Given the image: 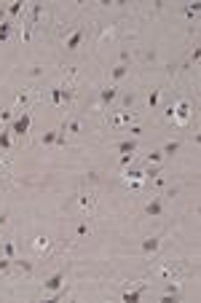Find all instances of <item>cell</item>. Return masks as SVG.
<instances>
[{
	"label": "cell",
	"mask_w": 201,
	"mask_h": 303,
	"mask_svg": "<svg viewBox=\"0 0 201 303\" xmlns=\"http://www.w3.org/2000/svg\"><path fill=\"white\" fill-rule=\"evenodd\" d=\"M164 116H166V121H172L174 126H188L190 116H193V105H190L188 99H177L164 110Z\"/></svg>",
	"instance_id": "cell-1"
},
{
	"label": "cell",
	"mask_w": 201,
	"mask_h": 303,
	"mask_svg": "<svg viewBox=\"0 0 201 303\" xmlns=\"http://www.w3.org/2000/svg\"><path fill=\"white\" fill-rule=\"evenodd\" d=\"M150 276H156V279H174V276H180V263H174L172 258H166V261H156L153 268H150Z\"/></svg>",
	"instance_id": "cell-2"
},
{
	"label": "cell",
	"mask_w": 201,
	"mask_h": 303,
	"mask_svg": "<svg viewBox=\"0 0 201 303\" xmlns=\"http://www.w3.org/2000/svg\"><path fill=\"white\" fill-rule=\"evenodd\" d=\"M75 207L81 210L83 218H91L94 215V207H97V193L89 188H81L78 193H75Z\"/></svg>",
	"instance_id": "cell-3"
},
{
	"label": "cell",
	"mask_w": 201,
	"mask_h": 303,
	"mask_svg": "<svg viewBox=\"0 0 201 303\" xmlns=\"http://www.w3.org/2000/svg\"><path fill=\"white\" fill-rule=\"evenodd\" d=\"M118 97H121V89H118L115 83H107V86H102V89H99L97 108H99V110H110L115 102H118Z\"/></svg>",
	"instance_id": "cell-4"
},
{
	"label": "cell",
	"mask_w": 201,
	"mask_h": 303,
	"mask_svg": "<svg viewBox=\"0 0 201 303\" xmlns=\"http://www.w3.org/2000/svg\"><path fill=\"white\" fill-rule=\"evenodd\" d=\"M30 124H32V116H30V110H24V113L14 116V121L8 124V129H11V134H16V137H27Z\"/></svg>",
	"instance_id": "cell-5"
},
{
	"label": "cell",
	"mask_w": 201,
	"mask_h": 303,
	"mask_svg": "<svg viewBox=\"0 0 201 303\" xmlns=\"http://www.w3.org/2000/svg\"><path fill=\"white\" fill-rule=\"evenodd\" d=\"M107 124L110 129H126L134 124V110H113L110 116H107Z\"/></svg>",
	"instance_id": "cell-6"
},
{
	"label": "cell",
	"mask_w": 201,
	"mask_h": 303,
	"mask_svg": "<svg viewBox=\"0 0 201 303\" xmlns=\"http://www.w3.org/2000/svg\"><path fill=\"white\" fill-rule=\"evenodd\" d=\"M123 183L129 188H140L142 183H148V175L145 169H137V167H126L123 169Z\"/></svg>",
	"instance_id": "cell-7"
},
{
	"label": "cell",
	"mask_w": 201,
	"mask_h": 303,
	"mask_svg": "<svg viewBox=\"0 0 201 303\" xmlns=\"http://www.w3.org/2000/svg\"><path fill=\"white\" fill-rule=\"evenodd\" d=\"M83 38H86V27H75L70 35L64 38V48L67 51H78L83 46Z\"/></svg>",
	"instance_id": "cell-8"
},
{
	"label": "cell",
	"mask_w": 201,
	"mask_h": 303,
	"mask_svg": "<svg viewBox=\"0 0 201 303\" xmlns=\"http://www.w3.org/2000/svg\"><path fill=\"white\" fill-rule=\"evenodd\" d=\"M30 105H32V89H22L14 97V110L16 113H24V110H30Z\"/></svg>",
	"instance_id": "cell-9"
},
{
	"label": "cell",
	"mask_w": 201,
	"mask_h": 303,
	"mask_svg": "<svg viewBox=\"0 0 201 303\" xmlns=\"http://www.w3.org/2000/svg\"><path fill=\"white\" fill-rule=\"evenodd\" d=\"M145 290H148V282H140V284H134V287L123 290V292H121V300H126V303H137L142 295H145Z\"/></svg>",
	"instance_id": "cell-10"
},
{
	"label": "cell",
	"mask_w": 201,
	"mask_h": 303,
	"mask_svg": "<svg viewBox=\"0 0 201 303\" xmlns=\"http://www.w3.org/2000/svg\"><path fill=\"white\" fill-rule=\"evenodd\" d=\"M62 287H64V271H54V274L43 282V290L48 292V295L56 292V290H62Z\"/></svg>",
	"instance_id": "cell-11"
},
{
	"label": "cell",
	"mask_w": 201,
	"mask_h": 303,
	"mask_svg": "<svg viewBox=\"0 0 201 303\" xmlns=\"http://www.w3.org/2000/svg\"><path fill=\"white\" fill-rule=\"evenodd\" d=\"M158 249H161V236H145V239H142V244H140V252L150 255V258H153Z\"/></svg>",
	"instance_id": "cell-12"
},
{
	"label": "cell",
	"mask_w": 201,
	"mask_h": 303,
	"mask_svg": "<svg viewBox=\"0 0 201 303\" xmlns=\"http://www.w3.org/2000/svg\"><path fill=\"white\" fill-rule=\"evenodd\" d=\"M48 249H51V236H46V233L32 236V252H35V255H46Z\"/></svg>",
	"instance_id": "cell-13"
},
{
	"label": "cell",
	"mask_w": 201,
	"mask_h": 303,
	"mask_svg": "<svg viewBox=\"0 0 201 303\" xmlns=\"http://www.w3.org/2000/svg\"><path fill=\"white\" fill-rule=\"evenodd\" d=\"M48 102H51L54 108H64V86L62 83H56L48 89Z\"/></svg>",
	"instance_id": "cell-14"
},
{
	"label": "cell",
	"mask_w": 201,
	"mask_h": 303,
	"mask_svg": "<svg viewBox=\"0 0 201 303\" xmlns=\"http://www.w3.org/2000/svg\"><path fill=\"white\" fill-rule=\"evenodd\" d=\"M62 132H64V134H73V137L83 134V124H81V118H64Z\"/></svg>",
	"instance_id": "cell-15"
},
{
	"label": "cell",
	"mask_w": 201,
	"mask_h": 303,
	"mask_svg": "<svg viewBox=\"0 0 201 303\" xmlns=\"http://www.w3.org/2000/svg\"><path fill=\"white\" fill-rule=\"evenodd\" d=\"M59 83L78 86V67H75V65H62V81Z\"/></svg>",
	"instance_id": "cell-16"
},
{
	"label": "cell",
	"mask_w": 201,
	"mask_h": 303,
	"mask_svg": "<svg viewBox=\"0 0 201 303\" xmlns=\"http://www.w3.org/2000/svg\"><path fill=\"white\" fill-rule=\"evenodd\" d=\"M145 215L148 218H161L164 215V201L161 198H150V201L145 204Z\"/></svg>",
	"instance_id": "cell-17"
},
{
	"label": "cell",
	"mask_w": 201,
	"mask_h": 303,
	"mask_svg": "<svg viewBox=\"0 0 201 303\" xmlns=\"http://www.w3.org/2000/svg\"><path fill=\"white\" fill-rule=\"evenodd\" d=\"M126 75H129V65L118 62L115 67H110V83H115V86H118V81H123Z\"/></svg>",
	"instance_id": "cell-18"
},
{
	"label": "cell",
	"mask_w": 201,
	"mask_h": 303,
	"mask_svg": "<svg viewBox=\"0 0 201 303\" xmlns=\"http://www.w3.org/2000/svg\"><path fill=\"white\" fill-rule=\"evenodd\" d=\"M158 105H161V86H153L148 94V110H158Z\"/></svg>",
	"instance_id": "cell-19"
},
{
	"label": "cell",
	"mask_w": 201,
	"mask_h": 303,
	"mask_svg": "<svg viewBox=\"0 0 201 303\" xmlns=\"http://www.w3.org/2000/svg\"><path fill=\"white\" fill-rule=\"evenodd\" d=\"M0 255L3 258H16L19 252H16V244L11 239H0Z\"/></svg>",
	"instance_id": "cell-20"
},
{
	"label": "cell",
	"mask_w": 201,
	"mask_h": 303,
	"mask_svg": "<svg viewBox=\"0 0 201 303\" xmlns=\"http://www.w3.org/2000/svg\"><path fill=\"white\" fill-rule=\"evenodd\" d=\"M110 40H115V24H107L97 35V43H110Z\"/></svg>",
	"instance_id": "cell-21"
},
{
	"label": "cell",
	"mask_w": 201,
	"mask_h": 303,
	"mask_svg": "<svg viewBox=\"0 0 201 303\" xmlns=\"http://www.w3.org/2000/svg\"><path fill=\"white\" fill-rule=\"evenodd\" d=\"M6 14H8V19H16V16H22L24 14V3H19V0H14V3H8L6 6Z\"/></svg>",
	"instance_id": "cell-22"
},
{
	"label": "cell",
	"mask_w": 201,
	"mask_h": 303,
	"mask_svg": "<svg viewBox=\"0 0 201 303\" xmlns=\"http://www.w3.org/2000/svg\"><path fill=\"white\" fill-rule=\"evenodd\" d=\"M14 268H16L19 274H32V261H24V258L16 255V258H14Z\"/></svg>",
	"instance_id": "cell-23"
},
{
	"label": "cell",
	"mask_w": 201,
	"mask_h": 303,
	"mask_svg": "<svg viewBox=\"0 0 201 303\" xmlns=\"http://www.w3.org/2000/svg\"><path fill=\"white\" fill-rule=\"evenodd\" d=\"M11 32H14V22L6 19L3 24H0V43H8V40H11Z\"/></svg>",
	"instance_id": "cell-24"
},
{
	"label": "cell",
	"mask_w": 201,
	"mask_h": 303,
	"mask_svg": "<svg viewBox=\"0 0 201 303\" xmlns=\"http://www.w3.org/2000/svg\"><path fill=\"white\" fill-rule=\"evenodd\" d=\"M0 150H3V153H8V150H11V129H0Z\"/></svg>",
	"instance_id": "cell-25"
},
{
	"label": "cell",
	"mask_w": 201,
	"mask_h": 303,
	"mask_svg": "<svg viewBox=\"0 0 201 303\" xmlns=\"http://www.w3.org/2000/svg\"><path fill=\"white\" fill-rule=\"evenodd\" d=\"M11 271H14V258H3V255H0V274L8 276Z\"/></svg>",
	"instance_id": "cell-26"
},
{
	"label": "cell",
	"mask_w": 201,
	"mask_h": 303,
	"mask_svg": "<svg viewBox=\"0 0 201 303\" xmlns=\"http://www.w3.org/2000/svg\"><path fill=\"white\" fill-rule=\"evenodd\" d=\"M89 233H91V226L86 223V218H83V220L78 223V226H75V236H78V239H83V236H89Z\"/></svg>",
	"instance_id": "cell-27"
},
{
	"label": "cell",
	"mask_w": 201,
	"mask_h": 303,
	"mask_svg": "<svg viewBox=\"0 0 201 303\" xmlns=\"http://www.w3.org/2000/svg\"><path fill=\"white\" fill-rule=\"evenodd\" d=\"M134 102H137V94H123L121 97V110H131Z\"/></svg>",
	"instance_id": "cell-28"
},
{
	"label": "cell",
	"mask_w": 201,
	"mask_h": 303,
	"mask_svg": "<svg viewBox=\"0 0 201 303\" xmlns=\"http://www.w3.org/2000/svg\"><path fill=\"white\" fill-rule=\"evenodd\" d=\"M164 161V153L161 150H150L148 156H145V164H148V167H150V164H161Z\"/></svg>",
	"instance_id": "cell-29"
},
{
	"label": "cell",
	"mask_w": 201,
	"mask_h": 303,
	"mask_svg": "<svg viewBox=\"0 0 201 303\" xmlns=\"http://www.w3.org/2000/svg\"><path fill=\"white\" fill-rule=\"evenodd\" d=\"M182 11H185V16H190V19H196V16L201 14V3H188Z\"/></svg>",
	"instance_id": "cell-30"
},
{
	"label": "cell",
	"mask_w": 201,
	"mask_h": 303,
	"mask_svg": "<svg viewBox=\"0 0 201 303\" xmlns=\"http://www.w3.org/2000/svg\"><path fill=\"white\" fill-rule=\"evenodd\" d=\"M118 150H121V153H134V150H137V140H123V142H118Z\"/></svg>",
	"instance_id": "cell-31"
},
{
	"label": "cell",
	"mask_w": 201,
	"mask_h": 303,
	"mask_svg": "<svg viewBox=\"0 0 201 303\" xmlns=\"http://www.w3.org/2000/svg\"><path fill=\"white\" fill-rule=\"evenodd\" d=\"M14 121V108H0V124H11Z\"/></svg>",
	"instance_id": "cell-32"
},
{
	"label": "cell",
	"mask_w": 201,
	"mask_h": 303,
	"mask_svg": "<svg viewBox=\"0 0 201 303\" xmlns=\"http://www.w3.org/2000/svg\"><path fill=\"white\" fill-rule=\"evenodd\" d=\"M177 150H180V142H177V140L166 142L164 148H161V153H164V156H174V153H177Z\"/></svg>",
	"instance_id": "cell-33"
},
{
	"label": "cell",
	"mask_w": 201,
	"mask_h": 303,
	"mask_svg": "<svg viewBox=\"0 0 201 303\" xmlns=\"http://www.w3.org/2000/svg\"><path fill=\"white\" fill-rule=\"evenodd\" d=\"M131 161H134V153H121V159H118V164H121V169H126V167H131Z\"/></svg>",
	"instance_id": "cell-34"
},
{
	"label": "cell",
	"mask_w": 201,
	"mask_h": 303,
	"mask_svg": "<svg viewBox=\"0 0 201 303\" xmlns=\"http://www.w3.org/2000/svg\"><path fill=\"white\" fill-rule=\"evenodd\" d=\"M198 59H201V48L196 46L193 51H190V59H188V62H190V65H196V62H198Z\"/></svg>",
	"instance_id": "cell-35"
},
{
	"label": "cell",
	"mask_w": 201,
	"mask_h": 303,
	"mask_svg": "<svg viewBox=\"0 0 201 303\" xmlns=\"http://www.w3.org/2000/svg\"><path fill=\"white\" fill-rule=\"evenodd\" d=\"M126 132H129L131 137H140V134H142V126H137V124H131V126H126Z\"/></svg>",
	"instance_id": "cell-36"
},
{
	"label": "cell",
	"mask_w": 201,
	"mask_h": 303,
	"mask_svg": "<svg viewBox=\"0 0 201 303\" xmlns=\"http://www.w3.org/2000/svg\"><path fill=\"white\" fill-rule=\"evenodd\" d=\"M153 188H158V190H161V188H166V180H164L161 175H156V177H153Z\"/></svg>",
	"instance_id": "cell-37"
},
{
	"label": "cell",
	"mask_w": 201,
	"mask_h": 303,
	"mask_svg": "<svg viewBox=\"0 0 201 303\" xmlns=\"http://www.w3.org/2000/svg\"><path fill=\"white\" fill-rule=\"evenodd\" d=\"M177 193H180V188H166V190H164V196H166V198H174Z\"/></svg>",
	"instance_id": "cell-38"
},
{
	"label": "cell",
	"mask_w": 201,
	"mask_h": 303,
	"mask_svg": "<svg viewBox=\"0 0 201 303\" xmlns=\"http://www.w3.org/2000/svg\"><path fill=\"white\" fill-rule=\"evenodd\" d=\"M6 167H8V159H6V153L0 150V172H6Z\"/></svg>",
	"instance_id": "cell-39"
},
{
	"label": "cell",
	"mask_w": 201,
	"mask_h": 303,
	"mask_svg": "<svg viewBox=\"0 0 201 303\" xmlns=\"http://www.w3.org/2000/svg\"><path fill=\"white\" fill-rule=\"evenodd\" d=\"M8 19V14H6V6H0V24H3Z\"/></svg>",
	"instance_id": "cell-40"
},
{
	"label": "cell",
	"mask_w": 201,
	"mask_h": 303,
	"mask_svg": "<svg viewBox=\"0 0 201 303\" xmlns=\"http://www.w3.org/2000/svg\"><path fill=\"white\" fill-rule=\"evenodd\" d=\"M40 73H43V70H40V67H30V75H32V78H38Z\"/></svg>",
	"instance_id": "cell-41"
},
{
	"label": "cell",
	"mask_w": 201,
	"mask_h": 303,
	"mask_svg": "<svg viewBox=\"0 0 201 303\" xmlns=\"http://www.w3.org/2000/svg\"><path fill=\"white\" fill-rule=\"evenodd\" d=\"M8 223V212H0V226H6Z\"/></svg>",
	"instance_id": "cell-42"
},
{
	"label": "cell",
	"mask_w": 201,
	"mask_h": 303,
	"mask_svg": "<svg viewBox=\"0 0 201 303\" xmlns=\"http://www.w3.org/2000/svg\"><path fill=\"white\" fill-rule=\"evenodd\" d=\"M3 175H6V172H0V177H3Z\"/></svg>",
	"instance_id": "cell-43"
}]
</instances>
